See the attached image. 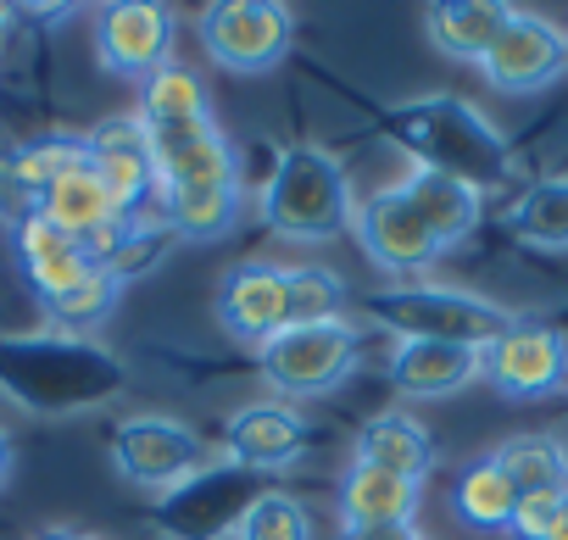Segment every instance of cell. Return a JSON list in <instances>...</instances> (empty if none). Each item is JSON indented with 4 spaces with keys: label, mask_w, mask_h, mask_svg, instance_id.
Returning a JSON list of instances; mask_svg holds the SVG:
<instances>
[{
    "label": "cell",
    "mask_w": 568,
    "mask_h": 540,
    "mask_svg": "<svg viewBox=\"0 0 568 540\" xmlns=\"http://www.w3.org/2000/svg\"><path fill=\"white\" fill-rule=\"evenodd\" d=\"M129 390V368L101 340L73 335H0V396L34 418H84Z\"/></svg>",
    "instance_id": "1"
},
{
    "label": "cell",
    "mask_w": 568,
    "mask_h": 540,
    "mask_svg": "<svg viewBox=\"0 0 568 540\" xmlns=\"http://www.w3.org/2000/svg\"><path fill=\"white\" fill-rule=\"evenodd\" d=\"M379 129L396 151L413 156V167H429V173H446L468 190H507L518 162H513V145L496 134V123L463 101V95H418V101H402V106H385L379 112Z\"/></svg>",
    "instance_id": "2"
},
{
    "label": "cell",
    "mask_w": 568,
    "mask_h": 540,
    "mask_svg": "<svg viewBox=\"0 0 568 540\" xmlns=\"http://www.w3.org/2000/svg\"><path fill=\"white\" fill-rule=\"evenodd\" d=\"M162 223L173 240H223L240 217V156L217 123L156 134Z\"/></svg>",
    "instance_id": "3"
},
{
    "label": "cell",
    "mask_w": 568,
    "mask_h": 540,
    "mask_svg": "<svg viewBox=\"0 0 568 540\" xmlns=\"http://www.w3.org/2000/svg\"><path fill=\"white\" fill-rule=\"evenodd\" d=\"M262 217L284 240H307V245L341 240L357 217L341 156L324 145H291L262 184Z\"/></svg>",
    "instance_id": "4"
},
{
    "label": "cell",
    "mask_w": 568,
    "mask_h": 540,
    "mask_svg": "<svg viewBox=\"0 0 568 540\" xmlns=\"http://www.w3.org/2000/svg\"><path fill=\"white\" fill-rule=\"evenodd\" d=\"M363 313L396 340H440V346H474V351H485L490 340H501L518 324V313H507L501 302L474 296V291H452V285L374 291L363 302Z\"/></svg>",
    "instance_id": "5"
},
{
    "label": "cell",
    "mask_w": 568,
    "mask_h": 540,
    "mask_svg": "<svg viewBox=\"0 0 568 540\" xmlns=\"http://www.w3.org/2000/svg\"><path fill=\"white\" fill-rule=\"evenodd\" d=\"M267 473H251L240 462H206L184 485H173L156 501V529L168 540H234L245 512L267 496Z\"/></svg>",
    "instance_id": "6"
},
{
    "label": "cell",
    "mask_w": 568,
    "mask_h": 540,
    "mask_svg": "<svg viewBox=\"0 0 568 540\" xmlns=\"http://www.w3.org/2000/svg\"><path fill=\"white\" fill-rule=\"evenodd\" d=\"M363 363V329L335 318V324H296L262 346V379L278 390V401L302 396H329L341 390Z\"/></svg>",
    "instance_id": "7"
},
{
    "label": "cell",
    "mask_w": 568,
    "mask_h": 540,
    "mask_svg": "<svg viewBox=\"0 0 568 540\" xmlns=\"http://www.w3.org/2000/svg\"><path fill=\"white\" fill-rule=\"evenodd\" d=\"M195 29H201L206 57L223 73H245V79L278 68L296 40V18L278 0H212L195 18Z\"/></svg>",
    "instance_id": "8"
},
{
    "label": "cell",
    "mask_w": 568,
    "mask_h": 540,
    "mask_svg": "<svg viewBox=\"0 0 568 540\" xmlns=\"http://www.w3.org/2000/svg\"><path fill=\"white\" fill-rule=\"evenodd\" d=\"M112 462L129 485L168 496L173 485H184L190 473L206 468V440L179 418H156V412L151 418H123L112 429Z\"/></svg>",
    "instance_id": "9"
},
{
    "label": "cell",
    "mask_w": 568,
    "mask_h": 540,
    "mask_svg": "<svg viewBox=\"0 0 568 540\" xmlns=\"http://www.w3.org/2000/svg\"><path fill=\"white\" fill-rule=\"evenodd\" d=\"M485 379L507 401H546L568 390V335L535 318H518L501 340L485 346Z\"/></svg>",
    "instance_id": "10"
},
{
    "label": "cell",
    "mask_w": 568,
    "mask_h": 540,
    "mask_svg": "<svg viewBox=\"0 0 568 540\" xmlns=\"http://www.w3.org/2000/svg\"><path fill=\"white\" fill-rule=\"evenodd\" d=\"M352 228H357L368 262L379 267V274H390V279L429 274V267L446 256V251L435 245V234L424 228V217H418V206H413V195H407L402 184L374 190V195L357 206Z\"/></svg>",
    "instance_id": "11"
},
{
    "label": "cell",
    "mask_w": 568,
    "mask_h": 540,
    "mask_svg": "<svg viewBox=\"0 0 568 540\" xmlns=\"http://www.w3.org/2000/svg\"><path fill=\"white\" fill-rule=\"evenodd\" d=\"M479 73L501 95H535V90H546V84H557L568 73V34L557 23H546L540 12H518L513 7V18L496 34V45L479 62Z\"/></svg>",
    "instance_id": "12"
},
{
    "label": "cell",
    "mask_w": 568,
    "mask_h": 540,
    "mask_svg": "<svg viewBox=\"0 0 568 540\" xmlns=\"http://www.w3.org/2000/svg\"><path fill=\"white\" fill-rule=\"evenodd\" d=\"M173 34L179 23L168 7H156V0H118V7L95 18V57L106 73L145 84L156 68L173 62Z\"/></svg>",
    "instance_id": "13"
},
{
    "label": "cell",
    "mask_w": 568,
    "mask_h": 540,
    "mask_svg": "<svg viewBox=\"0 0 568 540\" xmlns=\"http://www.w3.org/2000/svg\"><path fill=\"white\" fill-rule=\"evenodd\" d=\"M313 446V424L296 412V401H245L229 424H223V457L251 468V473H284L291 462H302Z\"/></svg>",
    "instance_id": "14"
},
{
    "label": "cell",
    "mask_w": 568,
    "mask_h": 540,
    "mask_svg": "<svg viewBox=\"0 0 568 540\" xmlns=\"http://www.w3.org/2000/svg\"><path fill=\"white\" fill-rule=\"evenodd\" d=\"M90 167L95 179L112 190V201L129 212V217H145L151 201H162V173H156V145L145 134V123L129 112V118H106L90 129Z\"/></svg>",
    "instance_id": "15"
},
{
    "label": "cell",
    "mask_w": 568,
    "mask_h": 540,
    "mask_svg": "<svg viewBox=\"0 0 568 540\" xmlns=\"http://www.w3.org/2000/svg\"><path fill=\"white\" fill-rule=\"evenodd\" d=\"M84 162H90V145L73 140V134H40V140L0 151V217L18 228L23 217L45 212L51 184H62Z\"/></svg>",
    "instance_id": "16"
},
{
    "label": "cell",
    "mask_w": 568,
    "mask_h": 540,
    "mask_svg": "<svg viewBox=\"0 0 568 540\" xmlns=\"http://www.w3.org/2000/svg\"><path fill=\"white\" fill-rule=\"evenodd\" d=\"M217 324H223V335H234L245 346H267L273 335L291 329L284 267L278 262H234L217 285Z\"/></svg>",
    "instance_id": "17"
},
{
    "label": "cell",
    "mask_w": 568,
    "mask_h": 540,
    "mask_svg": "<svg viewBox=\"0 0 568 540\" xmlns=\"http://www.w3.org/2000/svg\"><path fill=\"white\" fill-rule=\"evenodd\" d=\"M485 379V351L474 346H440V340H396L390 351V385L407 401H446Z\"/></svg>",
    "instance_id": "18"
},
{
    "label": "cell",
    "mask_w": 568,
    "mask_h": 540,
    "mask_svg": "<svg viewBox=\"0 0 568 540\" xmlns=\"http://www.w3.org/2000/svg\"><path fill=\"white\" fill-rule=\"evenodd\" d=\"M418 496H424V485L396 479V473H379V468H368V462H352L346 479H341V523H346V534H352V529H396V523H413Z\"/></svg>",
    "instance_id": "19"
},
{
    "label": "cell",
    "mask_w": 568,
    "mask_h": 540,
    "mask_svg": "<svg viewBox=\"0 0 568 540\" xmlns=\"http://www.w3.org/2000/svg\"><path fill=\"white\" fill-rule=\"evenodd\" d=\"M134 118L145 123V134H151V140H156V134L206 129V123H212V101H206L201 73H195V68H184V62L156 68V73L140 84V112H134Z\"/></svg>",
    "instance_id": "20"
},
{
    "label": "cell",
    "mask_w": 568,
    "mask_h": 540,
    "mask_svg": "<svg viewBox=\"0 0 568 540\" xmlns=\"http://www.w3.org/2000/svg\"><path fill=\"white\" fill-rule=\"evenodd\" d=\"M513 7L501 0H440V7L424 12V29H429V45L452 62H485L496 34L507 29Z\"/></svg>",
    "instance_id": "21"
},
{
    "label": "cell",
    "mask_w": 568,
    "mask_h": 540,
    "mask_svg": "<svg viewBox=\"0 0 568 540\" xmlns=\"http://www.w3.org/2000/svg\"><path fill=\"white\" fill-rule=\"evenodd\" d=\"M402 190L413 195V206H418V217H424V228L435 234L440 251L463 245V240L479 228V212H485L479 190H468V184H457V179H446V173H429V167H413V173L402 179Z\"/></svg>",
    "instance_id": "22"
},
{
    "label": "cell",
    "mask_w": 568,
    "mask_h": 540,
    "mask_svg": "<svg viewBox=\"0 0 568 540\" xmlns=\"http://www.w3.org/2000/svg\"><path fill=\"white\" fill-rule=\"evenodd\" d=\"M357 462L424 485L429 468H435V440H429V429H424L418 418H407V412H379V418L363 424V435H357Z\"/></svg>",
    "instance_id": "23"
},
{
    "label": "cell",
    "mask_w": 568,
    "mask_h": 540,
    "mask_svg": "<svg viewBox=\"0 0 568 540\" xmlns=\"http://www.w3.org/2000/svg\"><path fill=\"white\" fill-rule=\"evenodd\" d=\"M513 507H518V490L507 485V473H501L490 457L468 462V468L452 479V512H457L468 529H479V534H507V529H513Z\"/></svg>",
    "instance_id": "24"
},
{
    "label": "cell",
    "mask_w": 568,
    "mask_h": 540,
    "mask_svg": "<svg viewBox=\"0 0 568 540\" xmlns=\"http://www.w3.org/2000/svg\"><path fill=\"white\" fill-rule=\"evenodd\" d=\"M490 462L507 473V485L518 496H546V490H568V446L557 435H513L490 451Z\"/></svg>",
    "instance_id": "25"
},
{
    "label": "cell",
    "mask_w": 568,
    "mask_h": 540,
    "mask_svg": "<svg viewBox=\"0 0 568 540\" xmlns=\"http://www.w3.org/2000/svg\"><path fill=\"white\" fill-rule=\"evenodd\" d=\"M45 217H51L62 234L84 240V234H95V228H106V223H118V217H129V212L112 201V190H106V184L95 179V167L84 162V167H73L62 184H51Z\"/></svg>",
    "instance_id": "26"
},
{
    "label": "cell",
    "mask_w": 568,
    "mask_h": 540,
    "mask_svg": "<svg viewBox=\"0 0 568 540\" xmlns=\"http://www.w3.org/2000/svg\"><path fill=\"white\" fill-rule=\"evenodd\" d=\"M507 228L535 251H568V173L535 179L507 206Z\"/></svg>",
    "instance_id": "27"
},
{
    "label": "cell",
    "mask_w": 568,
    "mask_h": 540,
    "mask_svg": "<svg viewBox=\"0 0 568 540\" xmlns=\"http://www.w3.org/2000/svg\"><path fill=\"white\" fill-rule=\"evenodd\" d=\"M118 296H123V279H118V274H106V267H90V274H84L73 291H62L57 302H45V318H51V329H57V335L90 340V335L112 318Z\"/></svg>",
    "instance_id": "28"
},
{
    "label": "cell",
    "mask_w": 568,
    "mask_h": 540,
    "mask_svg": "<svg viewBox=\"0 0 568 540\" xmlns=\"http://www.w3.org/2000/svg\"><path fill=\"white\" fill-rule=\"evenodd\" d=\"M284 307H291V329L335 324L346 318V279L324 262H296V267H284Z\"/></svg>",
    "instance_id": "29"
},
{
    "label": "cell",
    "mask_w": 568,
    "mask_h": 540,
    "mask_svg": "<svg viewBox=\"0 0 568 540\" xmlns=\"http://www.w3.org/2000/svg\"><path fill=\"white\" fill-rule=\"evenodd\" d=\"M234 540H313V512L291 490H267L245 512V523H240Z\"/></svg>",
    "instance_id": "30"
},
{
    "label": "cell",
    "mask_w": 568,
    "mask_h": 540,
    "mask_svg": "<svg viewBox=\"0 0 568 540\" xmlns=\"http://www.w3.org/2000/svg\"><path fill=\"white\" fill-rule=\"evenodd\" d=\"M12 245H18V267H40V262H57V256L79 251V240H73V234H62L45 212L23 217V223L12 228Z\"/></svg>",
    "instance_id": "31"
},
{
    "label": "cell",
    "mask_w": 568,
    "mask_h": 540,
    "mask_svg": "<svg viewBox=\"0 0 568 540\" xmlns=\"http://www.w3.org/2000/svg\"><path fill=\"white\" fill-rule=\"evenodd\" d=\"M562 507H568V490H546V496H518L513 507V540H551V529L562 523Z\"/></svg>",
    "instance_id": "32"
},
{
    "label": "cell",
    "mask_w": 568,
    "mask_h": 540,
    "mask_svg": "<svg viewBox=\"0 0 568 540\" xmlns=\"http://www.w3.org/2000/svg\"><path fill=\"white\" fill-rule=\"evenodd\" d=\"M341 540H424L413 523H396V529H352V534H341Z\"/></svg>",
    "instance_id": "33"
},
{
    "label": "cell",
    "mask_w": 568,
    "mask_h": 540,
    "mask_svg": "<svg viewBox=\"0 0 568 540\" xmlns=\"http://www.w3.org/2000/svg\"><path fill=\"white\" fill-rule=\"evenodd\" d=\"M7 473H12V435L0 429V485H7Z\"/></svg>",
    "instance_id": "34"
},
{
    "label": "cell",
    "mask_w": 568,
    "mask_h": 540,
    "mask_svg": "<svg viewBox=\"0 0 568 540\" xmlns=\"http://www.w3.org/2000/svg\"><path fill=\"white\" fill-rule=\"evenodd\" d=\"M34 540H95V534H84V529H45V534H34Z\"/></svg>",
    "instance_id": "35"
},
{
    "label": "cell",
    "mask_w": 568,
    "mask_h": 540,
    "mask_svg": "<svg viewBox=\"0 0 568 540\" xmlns=\"http://www.w3.org/2000/svg\"><path fill=\"white\" fill-rule=\"evenodd\" d=\"M551 540H568V507H562V523L551 529Z\"/></svg>",
    "instance_id": "36"
},
{
    "label": "cell",
    "mask_w": 568,
    "mask_h": 540,
    "mask_svg": "<svg viewBox=\"0 0 568 540\" xmlns=\"http://www.w3.org/2000/svg\"><path fill=\"white\" fill-rule=\"evenodd\" d=\"M0 34H7V12H0Z\"/></svg>",
    "instance_id": "37"
}]
</instances>
